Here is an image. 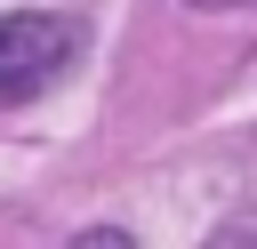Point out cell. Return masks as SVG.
I'll list each match as a JSON object with an SVG mask.
<instances>
[{
  "label": "cell",
  "mask_w": 257,
  "mask_h": 249,
  "mask_svg": "<svg viewBox=\"0 0 257 249\" xmlns=\"http://www.w3.org/2000/svg\"><path fill=\"white\" fill-rule=\"evenodd\" d=\"M80 56V24L72 16H48V8H24V16H0V96H40L64 64Z\"/></svg>",
  "instance_id": "6da1fadb"
},
{
  "label": "cell",
  "mask_w": 257,
  "mask_h": 249,
  "mask_svg": "<svg viewBox=\"0 0 257 249\" xmlns=\"http://www.w3.org/2000/svg\"><path fill=\"white\" fill-rule=\"evenodd\" d=\"M72 249H137V241H128V233H120V225H88V233H80V241H72Z\"/></svg>",
  "instance_id": "7a4b0ae2"
},
{
  "label": "cell",
  "mask_w": 257,
  "mask_h": 249,
  "mask_svg": "<svg viewBox=\"0 0 257 249\" xmlns=\"http://www.w3.org/2000/svg\"><path fill=\"white\" fill-rule=\"evenodd\" d=\"M193 8H241V0H193Z\"/></svg>",
  "instance_id": "3957f363"
}]
</instances>
